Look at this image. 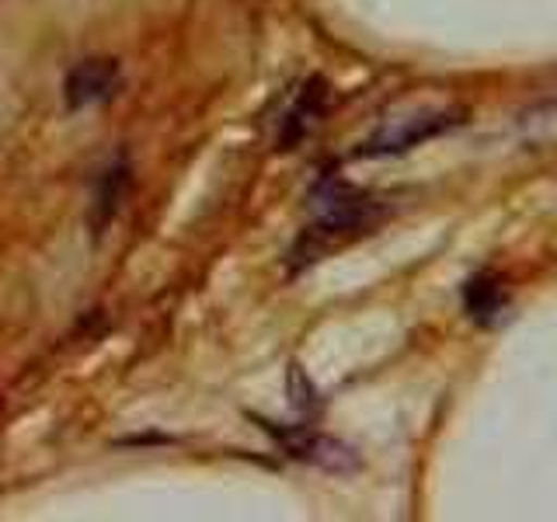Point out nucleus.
I'll return each instance as SVG.
<instances>
[{
  "label": "nucleus",
  "instance_id": "0eeeda50",
  "mask_svg": "<svg viewBox=\"0 0 557 522\" xmlns=\"http://www.w3.org/2000/svg\"><path fill=\"white\" fill-rule=\"evenodd\" d=\"M289 397H293V408L300 411V414H310V411L321 408L318 390H313V383L304 376V370L296 362L289 365Z\"/></svg>",
  "mask_w": 557,
  "mask_h": 522
},
{
  "label": "nucleus",
  "instance_id": "7ed1b4c3",
  "mask_svg": "<svg viewBox=\"0 0 557 522\" xmlns=\"http://www.w3.org/2000/svg\"><path fill=\"white\" fill-rule=\"evenodd\" d=\"M460 119H453L449 112H429L422 119H408V122H394V126H383L370 144L359 150V157H387V153H405L418 144H425V139L440 136L443 129L457 126Z\"/></svg>",
  "mask_w": 557,
  "mask_h": 522
},
{
  "label": "nucleus",
  "instance_id": "20e7f679",
  "mask_svg": "<svg viewBox=\"0 0 557 522\" xmlns=\"http://www.w3.org/2000/svg\"><path fill=\"white\" fill-rule=\"evenodd\" d=\"M509 307H512L509 289H505L498 272L481 269L463 283V310H467V318L474 324L498 327L505 321V313H509Z\"/></svg>",
  "mask_w": 557,
  "mask_h": 522
},
{
  "label": "nucleus",
  "instance_id": "423d86ee",
  "mask_svg": "<svg viewBox=\"0 0 557 522\" xmlns=\"http://www.w3.org/2000/svg\"><path fill=\"white\" fill-rule=\"evenodd\" d=\"M129 161L126 157H119V161L101 174V182H98V191H95V226L101 231L104 223L115 220L119 213V206L122 199H126V191H129Z\"/></svg>",
  "mask_w": 557,
  "mask_h": 522
},
{
  "label": "nucleus",
  "instance_id": "f257e3e1",
  "mask_svg": "<svg viewBox=\"0 0 557 522\" xmlns=\"http://www.w3.org/2000/svg\"><path fill=\"white\" fill-rule=\"evenodd\" d=\"M313 213H318V223L310 226V234L304 237H321L318 251H327V244L335 237H356L366 234L370 226L380 223L383 216V202L376 196H370L366 188L348 185L342 174H321V182L313 185Z\"/></svg>",
  "mask_w": 557,
  "mask_h": 522
},
{
  "label": "nucleus",
  "instance_id": "f03ea898",
  "mask_svg": "<svg viewBox=\"0 0 557 522\" xmlns=\"http://www.w3.org/2000/svg\"><path fill=\"white\" fill-rule=\"evenodd\" d=\"M122 87V70L119 60H81L74 70L66 74L63 80V98H66V109L70 112H81V109H95V104H104L119 95Z\"/></svg>",
  "mask_w": 557,
  "mask_h": 522
},
{
  "label": "nucleus",
  "instance_id": "39448f33",
  "mask_svg": "<svg viewBox=\"0 0 557 522\" xmlns=\"http://www.w3.org/2000/svg\"><path fill=\"white\" fill-rule=\"evenodd\" d=\"M324 104H327V87L321 77H310L296 101L289 104V112L283 115V129H278V150H293L300 139L318 126V119L324 115Z\"/></svg>",
  "mask_w": 557,
  "mask_h": 522
}]
</instances>
